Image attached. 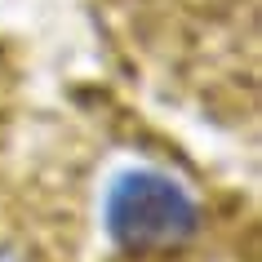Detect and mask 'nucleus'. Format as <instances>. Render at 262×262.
Returning <instances> with one entry per match:
<instances>
[{
  "label": "nucleus",
  "mask_w": 262,
  "mask_h": 262,
  "mask_svg": "<svg viewBox=\"0 0 262 262\" xmlns=\"http://www.w3.org/2000/svg\"><path fill=\"white\" fill-rule=\"evenodd\" d=\"M102 227L111 245L129 258L178 253L200 235V205L178 178L160 169H129L111 182Z\"/></svg>",
  "instance_id": "obj_1"
},
{
  "label": "nucleus",
  "mask_w": 262,
  "mask_h": 262,
  "mask_svg": "<svg viewBox=\"0 0 262 262\" xmlns=\"http://www.w3.org/2000/svg\"><path fill=\"white\" fill-rule=\"evenodd\" d=\"M0 262H18V258H9V253H0Z\"/></svg>",
  "instance_id": "obj_2"
}]
</instances>
